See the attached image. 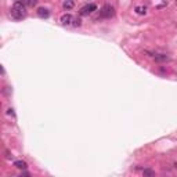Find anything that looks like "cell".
I'll return each instance as SVG.
<instances>
[{"instance_id":"obj_1","label":"cell","mask_w":177,"mask_h":177,"mask_svg":"<svg viewBox=\"0 0 177 177\" xmlns=\"http://www.w3.org/2000/svg\"><path fill=\"white\" fill-rule=\"evenodd\" d=\"M10 14H11V17H13L14 19H18V21L19 19H24L25 17H26V14H28L26 6L14 2L13 7H11V10H10Z\"/></svg>"},{"instance_id":"obj_2","label":"cell","mask_w":177,"mask_h":177,"mask_svg":"<svg viewBox=\"0 0 177 177\" xmlns=\"http://www.w3.org/2000/svg\"><path fill=\"white\" fill-rule=\"evenodd\" d=\"M115 15V8L111 4L102 6V8L100 10V18H112Z\"/></svg>"},{"instance_id":"obj_3","label":"cell","mask_w":177,"mask_h":177,"mask_svg":"<svg viewBox=\"0 0 177 177\" xmlns=\"http://www.w3.org/2000/svg\"><path fill=\"white\" fill-rule=\"evenodd\" d=\"M97 10V6L94 4V3H90V4H86V6H83L82 8H80V11H79V15H82V17H86V15H90L93 11H96Z\"/></svg>"},{"instance_id":"obj_4","label":"cell","mask_w":177,"mask_h":177,"mask_svg":"<svg viewBox=\"0 0 177 177\" xmlns=\"http://www.w3.org/2000/svg\"><path fill=\"white\" fill-rule=\"evenodd\" d=\"M75 19L76 18H75L72 14H64V15L61 17V24L65 25V26H69V25H73Z\"/></svg>"},{"instance_id":"obj_5","label":"cell","mask_w":177,"mask_h":177,"mask_svg":"<svg viewBox=\"0 0 177 177\" xmlns=\"http://www.w3.org/2000/svg\"><path fill=\"white\" fill-rule=\"evenodd\" d=\"M37 15L40 17V18H49L50 11L47 10V8H44V7H40V8H37Z\"/></svg>"},{"instance_id":"obj_6","label":"cell","mask_w":177,"mask_h":177,"mask_svg":"<svg viewBox=\"0 0 177 177\" xmlns=\"http://www.w3.org/2000/svg\"><path fill=\"white\" fill-rule=\"evenodd\" d=\"M154 58H155V61H156V62H166V61L170 60V57H169V55H166V54H155Z\"/></svg>"},{"instance_id":"obj_7","label":"cell","mask_w":177,"mask_h":177,"mask_svg":"<svg viewBox=\"0 0 177 177\" xmlns=\"http://www.w3.org/2000/svg\"><path fill=\"white\" fill-rule=\"evenodd\" d=\"M14 166H15L17 169H21V170H25V169L28 167L25 160H15V162H14Z\"/></svg>"},{"instance_id":"obj_8","label":"cell","mask_w":177,"mask_h":177,"mask_svg":"<svg viewBox=\"0 0 177 177\" xmlns=\"http://www.w3.org/2000/svg\"><path fill=\"white\" fill-rule=\"evenodd\" d=\"M62 7L65 8V10H72V8L75 7L73 0H65V2L62 3Z\"/></svg>"},{"instance_id":"obj_9","label":"cell","mask_w":177,"mask_h":177,"mask_svg":"<svg viewBox=\"0 0 177 177\" xmlns=\"http://www.w3.org/2000/svg\"><path fill=\"white\" fill-rule=\"evenodd\" d=\"M134 11L138 14V15H144V14H147V7H144V6H137V7L134 8Z\"/></svg>"},{"instance_id":"obj_10","label":"cell","mask_w":177,"mask_h":177,"mask_svg":"<svg viewBox=\"0 0 177 177\" xmlns=\"http://www.w3.org/2000/svg\"><path fill=\"white\" fill-rule=\"evenodd\" d=\"M15 3H19V4H24V6H30V2L32 0H14Z\"/></svg>"},{"instance_id":"obj_11","label":"cell","mask_w":177,"mask_h":177,"mask_svg":"<svg viewBox=\"0 0 177 177\" xmlns=\"http://www.w3.org/2000/svg\"><path fill=\"white\" fill-rule=\"evenodd\" d=\"M144 176H154L155 174V171L154 170H151V169H144Z\"/></svg>"},{"instance_id":"obj_12","label":"cell","mask_w":177,"mask_h":177,"mask_svg":"<svg viewBox=\"0 0 177 177\" xmlns=\"http://www.w3.org/2000/svg\"><path fill=\"white\" fill-rule=\"evenodd\" d=\"M80 25H82V21H80L79 18H76L75 22H73V26H80Z\"/></svg>"}]
</instances>
